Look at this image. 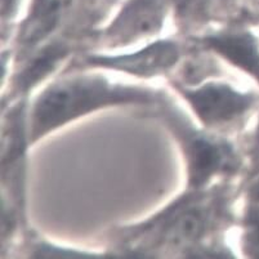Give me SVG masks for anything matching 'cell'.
<instances>
[{
  "mask_svg": "<svg viewBox=\"0 0 259 259\" xmlns=\"http://www.w3.org/2000/svg\"><path fill=\"white\" fill-rule=\"evenodd\" d=\"M18 0H2V11H3L4 18L9 17L16 13V9L18 7Z\"/></svg>",
  "mask_w": 259,
  "mask_h": 259,
  "instance_id": "13",
  "label": "cell"
},
{
  "mask_svg": "<svg viewBox=\"0 0 259 259\" xmlns=\"http://www.w3.org/2000/svg\"><path fill=\"white\" fill-rule=\"evenodd\" d=\"M181 21L188 29L201 27L210 18L211 0H170Z\"/></svg>",
  "mask_w": 259,
  "mask_h": 259,
  "instance_id": "10",
  "label": "cell"
},
{
  "mask_svg": "<svg viewBox=\"0 0 259 259\" xmlns=\"http://www.w3.org/2000/svg\"><path fill=\"white\" fill-rule=\"evenodd\" d=\"M161 98L154 89L115 84L101 75H66L37 96L27 115V141L34 145L47 134L101 108L155 105Z\"/></svg>",
  "mask_w": 259,
  "mask_h": 259,
  "instance_id": "1",
  "label": "cell"
},
{
  "mask_svg": "<svg viewBox=\"0 0 259 259\" xmlns=\"http://www.w3.org/2000/svg\"><path fill=\"white\" fill-rule=\"evenodd\" d=\"M71 47L67 40L54 37L22 56L26 62L15 75V92L29 93L57 69L66 57H69Z\"/></svg>",
  "mask_w": 259,
  "mask_h": 259,
  "instance_id": "9",
  "label": "cell"
},
{
  "mask_svg": "<svg viewBox=\"0 0 259 259\" xmlns=\"http://www.w3.org/2000/svg\"><path fill=\"white\" fill-rule=\"evenodd\" d=\"M199 41L209 52L259 81V44L253 32L230 26L208 32Z\"/></svg>",
  "mask_w": 259,
  "mask_h": 259,
  "instance_id": "7",
  "label": "cell"
},
{
  "mask_svg": "<svg viewBox=\"0 0 259 259\" xmlns=\"http://www.w3.org/2000/svg\"><path fill=\"white\" fill-rule=\"evenodd\" d=\"M220 191L191 190L154 218L120 231L119 242L131 256H156V251H181L188 256L215 228L225 209Z\"/></svg>",
  "mask_w": 259,
  "mask_h": 259,
  "instance_id": "2",
  "label": "cell"
},
{
  "mask_svg": "<svg viewBox=\"0 0 259 259\" xmlns=\"http://www.w3.org/2000/svg\"><path fill=\"white\" fill-rule=\"evenodd\" d=\"M170 0H129L100 32L106 44L124 47L150 39L164 29Z\"/></svg>",
  "mask_w": 259,
  "mask_h": 259,
  "instance_id": "6",
  "label": "cell"
},
{
  "mask_svg": "<svg viewBox=\"0 0 259 259\" xmlns=\"http://www.w3.org/2000/svg\"><path fill=\"white\" fill-rule=\"evenodd\" d=\"M177 91L187 101L200 124L215 133L235 131L256 102L254 93L217 80L194 85L177 84Z\"/></svg>",
  "mask_w": 259,
  "mask_h": 259,
  "instance_id": "4",
  "label": "cell"
},
{
  "mask_svg": "<svg viewBox=\"0 0 259 259\" xmlns=\"http://www.w3.org/2000/svg\"><path fill=\"white\" fill-rule=\"evenodd\" d=\"M157 114L178 141L186 160L190 190L206 188L215 178L237 173L241 159L237 150L220 133L197 128L178 108L160 98Z\"/></svg>",
  "mask_w": 259,
  "mask_h": 259,
  "instance_id": "3",
  "label": "cell"
},
{
  "mask_svg": "<svg viewBox=\"0 0 259 259\" xmlns=\"http://www.w3.org/2000/svg\"><path fill=\"white\" fill-rule=\"evenodd\" d=\"M256 145L259 146V122H258V126H256Z\"/></svg>",
  "mask_w": 259,
  "mask_h": 259,
  "instance_id": "14",
  "label": "cell"
},
{
  "mask_svg": "<svg viewBox=\"0 0 259 259\" xmlns=\"http://www.w3.org/2000/svg\"><path fill=\"white\" fill-rule=\"evenodd\" d=\"M77 0H34L20 26L17 43L22 56L53 39L60 26L71 16Z\"/></svg>",
  "mask_w": 259,
  "mask_h": 259,
  "instance_id": "8",
  "label": "cell"
},
{
  "mask_svg": "<svg viewBox=\"0 0 259 259\" xmlns=\"http://www.w3.org/2000/svg\"><path fill=\"white\" fill-rule=\"evenodd\" d=\"M246 195H248L249 205L259 206V178L249 186Z\"/></svg>",
  "mask_w": 259,
  "mask_h": 259,
  "instance_id": "12",
  "label": "cell"
},
{
  "mask_svg": "<svg viewBox=\"0 0 259 259\" xmlns=\"http://www.w3.org/2000/svg\"><path fill=\"white\" fill-rule=\"evenodd\" d=\"M241 248L249 258H259V206L249 205L242 220Z\"/></svg>",
  "mask_w": 259,
  "mask_h": 259,
  "instance_id": "11",
  "label": "cell"
},
{
  "mask_svg": "<svg viewBox=\"0 0 259 259\" xmlns=\"http://www.w3.org/2000/svg\"><path fill=\"white\" fill-rule=\"evenodd\" d=\"M182 58V48L170 39L156 40L133 53L88 54L79 61L77 69H105L137 77L160 76L170 72Z\"/></svg>",
  "mask_w": 259,
  "mask_h": 259,
  "instance_id": "5",
  "label": "cell"
}]
</instances>
